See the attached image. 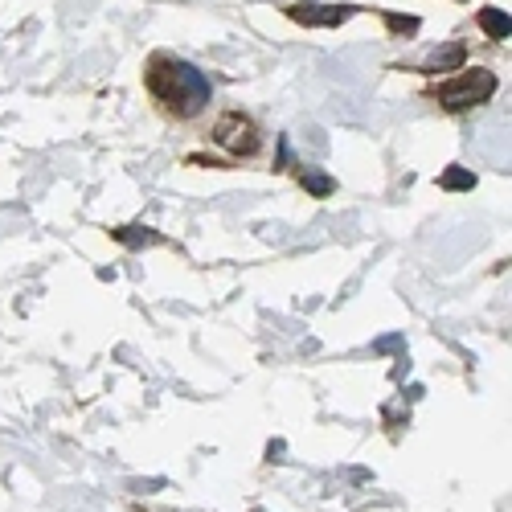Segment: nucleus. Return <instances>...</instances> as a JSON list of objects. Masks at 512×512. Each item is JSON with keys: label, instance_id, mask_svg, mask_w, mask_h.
Wrapping results in <instances>:
<instances>
[{"label": "nucleus", "instance_id": "f257e3e1", "mask_svg": "<svg viewBox=\"0 0 512 512\" xmlns=\"http://www.w3.org/2000/svg\"><path fill=\"white\" fill-rule=\"evenodd\" d=\"M148 91L152 99L168 111V115H177V119H193L205 103H209V78L185 62V58H173V54H156L148 62Z\"/></svg>", "mask_w": 512, "mask_h": 512}, {"label": "nucleus", "instance_id": "f03ea898", "mask_svg": "<svg viewBox=\"0 0 512 512\" xmlns=\"http://www.w3.org/2000/svg\"><path fill=\"white\" fill-rule=\"evenodd\" d=\"M496 95V74L476 66V70H463L459 78L451 82H439V87L431 91V99H439L447 111H467V107H480Z\"/></svg>", "mask_w": 512, "mask_h": 512}, {"label": "nucleus", "instance_id": "7ed1b4c3", "mask_svg": "<svg viewBox=\"0 0 512 512\" xmlns=\"http://www.w3.org/2000/svg\"><path fill=\"white\" fill-rule=\"evenodd\" d=\"M213 140H218L230 156H254L259 152V127H254V119L242 111H226L218 119V127H213Z\"/></svg>", "mask_w": 512, "mask_h": 512}, {"label": "nucleus", "instance_id": "20e7f679", "mask_svg": "<svg viewBox=\"0 0 512 512\" xmlns=\"http://www.w3.org/2000/svg\"><path fill=\"white\" fill-rule=\"evenodd\" d=\"M357 9L353 5H295L287 9V17L295 25H308V29H324V25H340V21H349Z\"/></svg>", "mask_w": 512, "mask_h": 512}, {"label": "nucleus", "instance_id": "39448f33", "mask_svg": "<svg viewBox=\"0 0 512 512\" xmlns=\"http://www.w3.org/2000/svg\"><path fill=\"white\" fill-rule=\"evenodd\" d=\"M463 62H467V50L455 41V46H447V50H435L418 70H431V74H435V70H455V66H463Z\"/></svg>", "mask_w": 512, "mask_h": 512}, {"label": "nucleus", "instance_id": "423d86ee", "mask_svg": "<svg viewBox=\"0 0 512 512\" xmlns=\"http://www.w3.org/2000/svg\"><path fill=\"white\" fill-rule=\"evenodd\" d=\"M476 21H480V29H484L488 37H496V41H500V37H508V29H512L508 13H504V9H496V5L480 9V17H476Z\"/></svg>", "mask_w": 512, "mask_h": 512}, {"label": "nucleus", "instance_id": "0eeeda50", "mask_svg": "<svg viewBox=\"0 0 512 512\" xmlns=\"http://www.w3.org/2000/svg\"><path fill=\"white\" fill-rule=\"evenodd\" d=\"M386 25H390L398 37H410V33L418 29V17H398V13H390V17H386Z\"/></svg>", "mask_w": 512, "mask_h": 512}, {"label": "nucleus", "instance_id": "6e6552de", "mask_svg": "<svg viewBox=\"0 0 512 512\" xmlns=\"http://www.w3.org/2000/svg\"><path fill=\"white\" fill-rule=\"evenodd\" d=\"M443 185H447V189H472L476 177H472V173H463V168H451V173L443 177Z\"/></svg>", "mask_w": 512, "mask_h": 512}]
</instances>
